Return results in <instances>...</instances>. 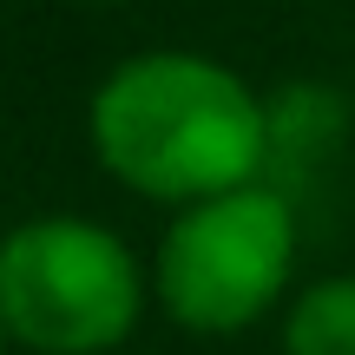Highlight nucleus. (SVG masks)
<instances>
[{"label":"nucleus","instance_id":"nucleus-4","mask_svg":"<svg viewBox=\"0 0 355 355\" xmlns=\"http://www.w3.org/2000/svg\"><path fill=\"white\" fill-rule=\"evenodd\" d=\"M283 355H355V270L296 290L283 309Z\"/></svg>","mask_w":355,"mask_h":355},{"label":"nucleus","instance_id":"nucleus-2","mask_svg":"<svg viewBox=\"0 0 355 355\" xmlns=\"http://www.w3.org/2000/svg\"><path fill=\"white\" fill-rule=\"evenodd\" d=\"M152 303V270L119 230L33 211L0 237V329L26 355H112Z\"/></svg>","mask_w":355,"mask_h":355},{"label":"nucleus","instance_id":"nucleus-3","mask_svg":"<svg viewBox=\"0 0 355 355\" xmlns=\"http://www.w3.org/2000/svg\"><path fill=\"white\" fill-rule=\"evenodd\" d=\"M296 270V211L263 178L171 211L152 250V303L184 336H243L283 303Z\"/></svg>","mask_w":355,"mask_h":355},{"label":"nucleus","instance_id":"nucleus-5","mask_svg":"<svg viewBox=\"0 0 355 355\" xmlns=\"http://www.w3.org/2000/svg\"><path fill=\"white\" fill-rule=\"evenodd\" d=\"M0 355H7V329H0Z\"/></svg>","mask_w":355,"mask_h":355},{"label":"nucleus","instance_id":"nucleus-1","mask_svg":"<svg viewBox=\"0 0 355 355\" xmlns=\"http://www.w3.org/2000/svg\"><path fill=\"white\" fill-rule=\"evenodd\" d=\"M86 145L145 204H204L263 178L270 112L243 73L191 46L119 60L86 99Z\"/></svg>","mask_w":355,"mask_h":355}]
</instances>
